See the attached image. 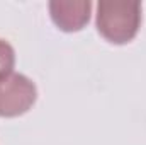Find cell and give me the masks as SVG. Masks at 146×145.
Returning <instances> with one entry per match:
<instances>
[{
  "label": "cell",
  "instance_id": "2",
  "mask_svg": "<svg viewBox=\"0 0 146 145\" xmlns=\"http://www.w3.org/2000/svg\"><path fill=\"white\" fill-rule=\"evenodd\" d=\"M36 97L34 82L22 73L14 72L0 80V116L14 118L27 113L36 103Z\"/></svg>",
  "mask_w": 146,
  "mask_h": 145
},
{
  "label": "cell",
  "instance_id": "3",
  "mask_svg": "<svg viewBox=\"0 0 146 145\" xmlns=\"http://www.w3.org/2000/svg\"><path fill=\"white\" fill-rule=\"evenodd\" d=\"M92 3L88 0H56L49 2L53 22L66 33L80 31L90 19Z\"/></svg>",
  "mask_w": 146,
  "mask_h": 145
},
{
  "label": "cell",
  "instance_id": "4",
  "mask_svg": "<svg viewBox=\"0 0 146 145\" xmlns=\"http://www.w3.org/2000/svg\"><path fill=\"white\" fill-rule=\"evenodd\" d=\"M14 67H15V51H14V48L5 39H0V80L12 75Z\"/></svg>",
  "mask_w": 146,
  "mask_h": 145
},
{
  "label": "cell",
  "instance_id": "1",
  "mask_svg": "<svg viewBox=\"0 0 146 145\" xmlns=\"http://www.w3.org/2000/svg\"><path fill=\"white\" fill-rule=\"evenodd\" d=\"M141 26L139 2L102 0L97 3V29L110 43L124 44L138 34Z\"/></svg>",
  "mask_w": 146,
  "mask_h": 145
}]
</instances>
